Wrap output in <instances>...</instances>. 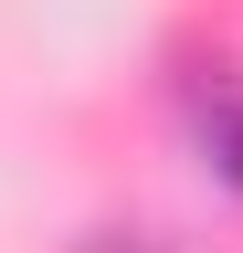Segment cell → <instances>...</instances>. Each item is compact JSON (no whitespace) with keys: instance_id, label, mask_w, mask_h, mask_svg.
I'll return each instance as SVG.
<instances>
[{"instance_id":"obj_1","label":"cell","mask_w":243,"mask_h":253,"mask_svg":"<svg viewBox=\"0 0 243 253\" xmlns=\"http://www.w3.org/2000/svg\"><path fill=\"white\" fill-rule=\"evenodd\" d=\"M201 148H211V169L243 190V84H222V95L201 106Z\"/></svg>"},{"instance_id":"obj_2","label":"cell","mask_w":243,"mask_h":253,"mask_svg":"<svg viewBox=\"0 0 243 253\" xmlns=\"http://www.w3.org/2000/svg\"><path fill=\"white\" fill-rule=\"evenodd\" d=\"M74 253H180L169 232H138V221H106V232H85Z\"/></svg>"}]
</instances>
